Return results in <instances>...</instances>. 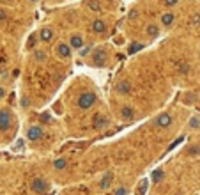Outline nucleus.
<instances>
[{"label":"nucleus","instance_id":"obj_1","mask_svg":"<svg viewBox=\"0 0 200 195\" xmlns=\"http://www.w3.org/2000/svg\"><path fill=\"white\" fill-rule=\"evenodd\" d=\"M94 103H96V94L94 92H83L80 98H78V106L83 108V110L90 108Z\"/></svg>","mask_w":200,"mask_h":195},{"label":"nucleus","instance_id":"obj_2","mask_svg":"<svg viewBox=\"0 0 200 195\" xmlns=\"http://www.w3.org/2000/svg\"><path fill=\"white\" fill-rule=\"evenodd\" d=\"M12 126V115L7 108L0 110V131H7Z\"/></svg>","mask_w":200,"mask_h":195},{"label":"nucleus","instance_id":"obj_3","mask_svg":"<svg viewBox=\"0 0 200 195\" xmlns=\"http://www.w3.org/2000/svg\"><path fill=\"white\" fill-rule=\"evenodd\" d=\"M48 188H50V183H48L44 177H36V179L32 181V190H34L36 193H46Z\"/></svg>","mask_w":200,"mask_h":195},{"label":"nucleus","instance_id":"obj_4","mask_svg":"<svg viewBox=\"0 0 200 195\" xmlns=\"http://www.w3.org/2000/svg\"><path fill=\"white\" fill-rule=\"evenodd\" d=\"M42 135H44V131H42V128H39V126H30L29 130H27V138L29 140H41Z\"/></svg>","mask_w":200,"mask_h":195},{"label":"nucleus","instance_id":"obj_5","mask_svg":"<svg viewBox=\"0 0 200 195\" xmlns=\"http://www.w3.org/2000/svg\"><path fill=\"white\" fill-rule=\"evenodd\" d=\"M174 123V117L170 115V113H159L158 115V119H156V126L158 128H168L170 124Z\"/></svg>","mask_w":200,"mask_h":195},{"label":"nucleus","instance_id":"obj_6","mask_svg":"<svg viewBox=\"0 0 200 195\" xmlns=\"http://www.w3.org/2000/svg\"><path fill=\"white\" fill-rule=\"evenodd\" d=\"M92 61H94V64L97 66V68H103V66L106 64V53H105V50H96Z\"/></svg>","mask_w":200,"mask_h":195},{"label":"nucleus","instance_id":"obj_7","mask_svg":"<svg viewBox=\"0 0 200 195\" xmlns=\"http://www.w3.org/2000/svg\"><path fill=\"white\" fill-rule=\"evenodd\" d=\"M92 124H94L96 130H103L106 124H108V119H106L105 115H101V113H96L94 119H92Z\"/></svg>","mask_w":200,"mask_h":195},{"label":"nucleus","instance_id":"obj_8","mask_svg":"<svg viewBox=\"0 0 200 195\" xmlns=\"http://www.w3.org/2000/svg\"><path fill=\"white\" fill-rule=\"evenodd\" d=\"M55 51H57V55H59V57L67 59V57L71 55V46H69V44H64V43H60V44L55 48Z\"/></svg>","mask_w":200,"mask_h":195},{"label":"nucleus","instance_id":"obj_9","mask_svg":"<svg viewBox=\"0 0 200 195\" xmlns=\"http://www.w3.org/2000/svg\"><path fill=\"white\" fill-rule=\"evenodd\" d=\"M112 181H114V174H112V172H106V174L101 177V181H99V190H106L108 186L112 185Z\"/></svg>","mask_w":200,"mask_h":195},{"label":"nucleus","instance_id":"obj_10","mask_svg":"<svg viewBox=\"0 0 200 195\" xmlns=\"http://www.w3.org/2000/svg\"><path fill=\"white\" fill-rule=\"evenodd\" d=\"M39 37H41V41L50 43L53 39V30L48 29V27H44V29H41V32H39Z\"/></svg>","mask_w":200,"mask_h":195},{"label":"nucleus","instance_id":"obj_11","mask_svg":"<svg viewBox=\"0 0 200 195\" xmlns=\"http://www.w3.org/2000/svg\"><path fill=\"white\" fill-rule=\"evenodd\" d=\"M129 91H131V82L122 80V82L117 83V92H119V94H127Z\"/></svg>","mask_w":200,"mask_h":195},{"label":"nucleus","instance_id":"obj_12","mask_svg":"<svg viewBox=\"0 0 200 195\" xmlns=\"http://www.w3.org/2000/svg\"><path fill=\"white\" fill-rule=\"evenodd\" d=\"M69 46H71V48H80V50H82V46H83V37H82V36H78V34L71 36Z\"/></svg>","mask_w":200,"mask_h":195},{"label":"nucleus","instance_id":"obj_13","mask_svg":"<svg viewBox=\"0 0 200 195\" xmlns=\"http://www.w3.org/2000/svg\"><path fill=\"white\" fill-rule=\"evenodd\" d=\"M120 115H122L124 121H131V119L135 117V110H133V106H122Z\"/></svg>","mask_w":200,"mask_h":195},{"label":"nucleus","instance_id":"obj_14","mask_svg":"<svg viewBox=\"0 0 200 195\" xmlns=\"http://www.w3.org/2000/svg\"><path fill=\"white\" fill-rule=\"evenodd\" d=\"M92 30H94L96 34H103V32L106 30V23L103 20H96L94 23H92Z\"/></svg>","mask_w":200,"mask_h":195},{"label":"nucleus","instance_id":"obj_15","mask_svg":"<svg viewBox=\"0 0 200 195\" xmlns=\"http://www.w3.org/2000/svg\"><path fill=\"white\" fill-rule=\"evenodd\" d=\"M87 7L94 12H99L101 11V2L99 0H87Z\"/></svg>","mask_w":200,"mask_h":195},{"label":"nucleus","instance_id":"obj_16","mask_svg":"<svg viewBox=\"0 0 200 195\" xmlns=\"http://www.w3.org/2000/svg\"><path fill=\"white\" fill-rule=\"evenodd\" d=\"M53 167H55V170H64L67 167V160L66 158H59V160L53 162Z\"/></svg>","mask_w":200,"mask_h":195},{"label":"nucleus","instance_id":"obj_17","mask_svg":"<svg viewBox=\"0 0 200 195\" xmlns=\"http://www.w3.org/2000/svg\"><path fill=\"white\" fill-rule=\"evenodd\" d=\"M161 23L167 25V27H170V25L174 23V14H172V12H165V14L161 16Z\"/></svg>","mask_w":200,"mask_h":195},{"label":"nucleus","instance_id":"obj_18","mask_svg":"<svg viewBox=\"0 0 200 195\" xmlns=\"http://www.w3.org/2000/svg\"><path fill=\"white\" fill-rule=\"evenodd\" d=\"M145 30H147V34L151 36V37H156V36L159 34V29L156 27V25H154V23H151V25H147V29H145Z\"/></svg>","mask_w":200,"mask_h":195},{"label":"nucleus","instance_id":"obj_19","mask_svg":"<svg viewBox=\"0 0 200 195\" xmlns=\"http://www.w3.org/2000/svg\"><path fill=\"white\" fill-rule=\"evenodd\" d=\"M163 170H161V169H158V170H154V172H152V181H154V183H159V181H161V179H163Z\"/></svg>","mask_w":200,"mask_h":195},{"label":"nucleus","instance_id":"obj_20","mask_svg":"<svg viewBox=\"0 0 200 195\" xmlns=\"http://www.w3.org/2000/svg\"><path fill=\"white\" fill-rule=\"evenodd\" d=\"M190 128H191V130H198V128H200V117H197V115H195V117H191V119H190Z\"/></svg>","mask_w":200,"mask_h":195},{"label":"nucleus","instance_id":"obj_21","mask_svg":"<svg viewBox=\"0 0 200 195\" xmlns=\"http://www.w3.org/2000/svg\"><path fill=\"white\" fill-rule=\"evenodd\" d=\"M142 48H144V46H142L140 43H135V44H131V46H129V50H127V53H129V55H131V53H137V51H140Z\"/></svg>","mask_w":200,"mask_h":195},{"label":"nucleus","instance_id":"obj_22","mask_svg":"<svg viewBox=\"0 0 200 195\" xmlns=\"http://www.w3.org/2000/svg\"><path fill=\"white\" fill-rule=\"evenodd\" d=\"M188 154H190V156H195V154H200V147H197V145H191L190 149H188Z\"/></svg>","mask_w":200,"mask_h":195},{"label":"nucleus","instance_id":"obj_23","mask_svg":"<svg viewBox=\"0 0 200 195\" xmlns=\"http://www.w3.org/2000/svg\"><path fill=\"white\" fill-rule=\"evenodd\" d=\"M182 140H184V137H179V138H175V142L168 145V151H172V149H175V147H177V145H179L181 142H182Z\"/></svg>","mask_w":200,"mask_h":195},{"label":"nucleus","instance_id":"obj_24","mask_svg":"<svg viewBox=\"0 0 200 195\" xmlns=\"http://www.w3.org/2000/svg\"><path fill=\"white\" fill-rule=\"evenodd\" d=\"M191 25H200V14H193L191 16Z\"/></svg>","mask_w":200,"mask_h":195},{"label":"nucleus","instance_id":"obj_25","mask_svg":"<svg viewBox=\"0 0 200 195\" xmlns=\"http://www.w3.org/2000/svg\"><path fill=\"white\" fill-rule=\"evenodd\" d=\"M36 59H37V61H44V59H46V53H44V51H36Z\"/></svg>","mask_w":200,"mask_h":195},{"label":"nucleus","instance_id":"obj_26","mask_svg":"<svg viewBox=\"0 0 200 195\" xmlns=\"http://www.w3.org/2000/svg\"><path fill=\"white\" fill-rule=\"evenodd\" d=\"M115 195H127V190H126V188H117Z\"/></svg>","mask_w":200,"mask_h":195},{"label":"nucleus","instance_id":"obj_27","mask_svg":"<svg viewBox=\"0 0 200 195\" xmlns=\"http://www.w3.org/2000/svg\"><path fill=\"white\" fill-rule=\"evenodd\" d=\"M137 16H138V11H135V9L127 14V18H129V20H133V18H137Z\"/></svg>","mask_w":200,"mask_h":195},{"label":"nucleus","instance_id":"obj_28","mask_svg":"<svg viewBox=\"0 0 200 195\" xmlns=\"http://www.w3.org/2000/svg\"><path fill=\"white\" fill-rule=\"evenodd\" d=\"M145 190H147V183H144V185L140 186V190H138V193H140V195H144V193H145Z\"/></svg>","mask_w":200,"mask_h":195},{"label":"nucleus","instance_id":"obj_29","mask_svg":"<svg viewBox=\"0 0 200 195\" xmlns=\"http://www.w3.org/2000/svg\"><path fill=\"white\" fill-rule=\"evenodd\" d=\"M89 50H90L89 46H85V48H82V50H80V55H82V57H85V55L89 53Z\"/></svg>","mask_w":200,"mask_h":195},{"label":"nucleus","instance_id":"obj_30","mask_svg":"<svg viewBox=\"0 0 200 195\" xmlns=\"http://www.w3.org/2000/svg\"><path fill=\"white\" fill-rule=\"evenodd\" d=\"M175 2H177V0H165V4H167V5H174Z\"/></svg>","mask_w":200,"mask_h":195},{"label":"nucleus","instance_id":"obj_31","mask_svg":"<svg viewBox=\"0 0 200 195\" xmlns=\"http://www.w3.org/2000/svg\"><path fill=\"white\" fill-rule=\"evenodd\" d=\"M34 43H36V37H34V36H32V37H30V41H29V46H32V44H34Z\"/></svg>","mask_w":200,"mask_h":195},{"label":"nucleus","instance_id":"obj_32","mask_svg":"<svg viewBox=\"0 0 200 195\" xmlns=\"http://www.w3.org/2000/svg\"><path fill=\"white\" fill-rule=\"evenodd\" d=\"M4 18H5V12H4V11L0 9V20H4Z\"/></svg>","mask_w":200,"mask_h":195},{"label":"nucleus","instance_id":"obj_33","mask_svg":"<svg viewBox=\"0 0 200 195\" xmlns=\"http://www.w3.org/2000/svg\"><path fill=\"white\" fill-rule=\"evenodd\" d=\"M4 94H5V91H4V89L0 87V98H4Z\"/></svg>","mask_w":200,"mask_h":195},{"label":"nucleus","instance_id":"obj_34","mask_svg":"<svg viewBox=\"0 0 200 195\" xmlns=\"http://www.w3.org/2000/svg\"><path fill=\"white\" fill-rule=\"evenodd\" d=\"M32 2H36V0H32Z\"/></svg>","mask_w":200,"mask_h":195}]
</instances>
